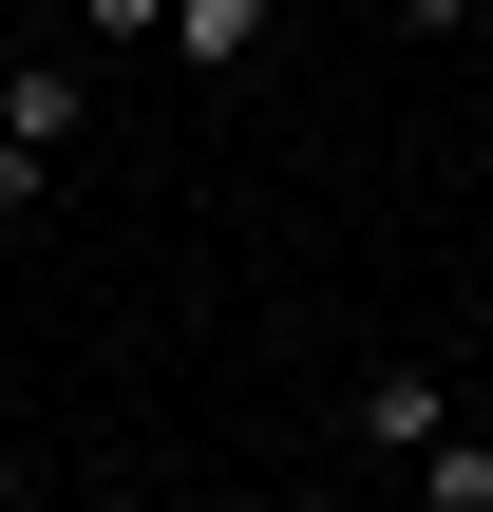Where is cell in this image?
<instances>
[{
    "label": "cell",
    "instance_id": "7a4b0ae2",
    "mask_svg": "<svg viewBox=\"0 0 493 512\" xmlns=\"http://www.w3.org/2000/svg\"><path fill=\"white\" fill-rule=\"evenodd\" d=\"M437 437H456V380L437 361H380L361 380V456H437Z\"/></svg>",
    "mask_w": 493,
    "mask_h": 512
},
{
    "label": "cell",
    "instance_id": "5b68a950",
    "mask_svg": "<svg viewBox=\"0 0 493 512\" xmlns=\"http://www.w3.org/2000/svg\"><path fill=\"white\" fill-rule=\"evenodd\" d=\"M95 38H171V0H95Z\"/></svg>",
    "mask_w": 493,
    "mask_h": 512
},
{
    "label": "cell",
    "instance_id": "8992f818",
    "mask_svg": "<svg viewBox=\"0 0 493 512\" xmlns=\"http://www.w3.org/2000/svg\"><path fill=\"white\" fill-rule=\"evenodd\" d=\"M399 19H418V38H475V19H493V0H399Z\"/></svg>",
    "mask_w": 493,
    "mask_h": 512
},
{
    "label": "cell",
    "instance_id": "6da1fadb",
    "mask_svg": "<svg viewBox=\"0 0 493 512\" xmlns=\"http://www.w3.org/2000/svg\"><path fill=\"white\" fill-rule=\"evenodd\" d=\"M57 152H76V76H57V57H19V76H0V209H38V190H57Z\"/></svg>",
    "mask_w": 493,
    "mask_h": 512
},
{
    "label": "cell",
    "instance_id": "3957f363",
    "mask_svg": "<svg viewBox=\"0 0 493 512\" xmlns=\"http://www.w3.org/2000/svg\"><path fill=\"white\" fill-rule=\"evenodd\" d=\"M171 57H190V76H247V57H266V0H171Z\"/></svg>",
    "mask_w": 493,
    "mask_h": 512
},
{
    "label": "cell",
    "instance_id": "ba28073f",
    "mask_svg": "<svg viewBox=\"0 0 493 512\" xmlns=\"http://www.w3.org/2000/svg\"><path fill=\"white\" fill-rule=\"evenodd\" d=\"M95 512H152V494H95Z\"/></svg>",
    "mask_w": 493,
    "mask_h": 512
},
{
    "label": "cell",
    "instance_id": "52a82bcc",
    "mask_svg": "<svg viewBox=\"0 0 493 512\" xmlns=\"http://www.w3.org/2000/svg\"><path fill=\"white\" fill-rule=\"evenodd\" d=\"M0 512H19V437H0Z\"/></svg>",
    "mask_w": 493,
    "mask_h": 512
},
{
    "label": "cell",
    "instance_id": "277c9868",
    "mask_svg": "<svg viewBox=\"0 0 493 512\" xmlns=\"http://www.w3.org/2000/svg\"><path fill=\"white\" fill-rule=\"evenodd\" d=\"M418 512H493V456H475V437H437V456H418Z\"/></svg>",
    "mask_w": 493,
    "mask_h": 512
}]
</instances>
